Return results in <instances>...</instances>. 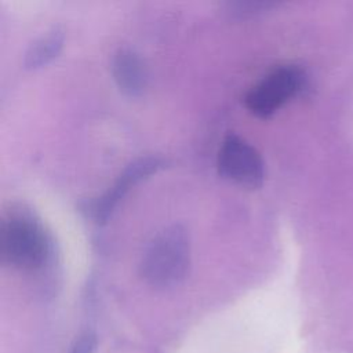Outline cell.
Returning a JSON list of instances; mask_svg holds the SVG:
<instances>
[{"mask_svg": "<svg viewBox=\"0 0 353 353\" xmlns=\"http://www.w3.org/2000/svg\"><path fill=\"white\" fill-rule=\"evenodd\" d=\"M189 268V233L182 225L174 223L149 241L139 263V274L154 290H171L186 279Z\"/></svg>", "mask_w": 353, "mask_h": 353, "instance_id": "1", "label": "cell"}, {"mask_svg": "<svg viewBox=\"0 0 353 353\" xmlns=\"http://www.w3.org/2000/svg\"><path fill=\"white\" fill-rule=\"evenodd\" d=\"M0 254L6 263L17 269L37 270L50 261L51 241L30 212L11 211L1 223Z\"/></svg>", "mask_w": 353, "mask_h": 353, "instance_id": "2", "label": "cell"}, {"mask_svg": "<svg viewBox=\"0 0 353 353\" xmlns=\"http://www.w3.org/2000/svg\"><path fill=\"white\" fill-rule=\"evenodd\" d=\"M305 84L303 72L294 65L276 68L258 81L245 95V108L255 116L266 119L295 97Z\"/></svg>", "mask_w": 353, "mask_h": 353, "instance_id": "3", "label": "cell"}, {"mask_svg": "<svg viewBox=\"0 0 353 353\" xmlns=\"http://www.w3.org/2000/svg\"><path fill=\"white\" fill-rule=\"evenodd\" d=\"M216 167L223 178L245 188L256 189L265 179L261 154L250 142L234 134L223 139L218 150Z\"/></svg>", "mask_w": 353, "mask_h": 353, "instance_id": "4", "label": "cell"}, {"mask_svg": "<svg viewBox=\"0 0 353 353\" xmlns=\"http://www.w3.org/2000/svg\"><path fill=\"white\" fill-rule=\"evenodd\" d=\"M164 165V160L160 157H142L132 161L120 174L114 185L101 196L92 205V216L97 222H105L113 212L117 203L125 196L131 186L138 183L141 179L149 176Z\"/></svg>", "mask_w": 353, "mask_h": 353, "instance_id": "5", "label": "cell"}, {"mask_svg": "<svg viewBox=\"0 0 353 353\" xmlns=\"http://www.w3.org/2000/svg\"><path fill=\"white\" fill-rule=\"evenodd\" d=\"M112 74L121 92L139 97L148 84V70L138 52L128 47L119 48L112 58Z\"/></svg>", "mask_w": 353, "mask_h": 353, "instance_id": "6", "label": "cell"}, {"mask_svg": "<svg viewBox=\"0 0 353 353\" xmlns=\"http://www.w3.org/2000/svg\"><path fill=\"white\" fill-rule=\"evenodd\" d=\"M63 46V32L54 28L36 39L25 52L23 66L26 69H39L58 57Z\"/></svg>", "mask_w": 353, "mask_h": 353, "instance_id": "7", "label": "cell"}, {"mask_svg": "<svg viewBox=\"0 0 353 353\" xmlns=\"http://www.w3.org/2000/svg\"><path fill=\"white\" fill-rule=\"evenodd\" d=\"M273 6H274V3H269V1H236V3L228 4V11L232 15L241 18V17L254 15V14L268 10Z\"/></svg>", "mask_w": 353, "mask_h": 353, "instance_id": "8", "label": "cell"}, {"mask_svg": "<svg viewBox=\"0 0 353 353\" xmlns=\"http://www.w3.org/2000/svg\"><path fill=\"white\" fill-rule=\"evenodd\" d=\"M98 338L92 330H84L73 341L69 353H94L97 349Z\"/></svg>", "mask_w": 353, "mask_h": 353, "instance_id": "9", "label": "cell"}]
</instances>
